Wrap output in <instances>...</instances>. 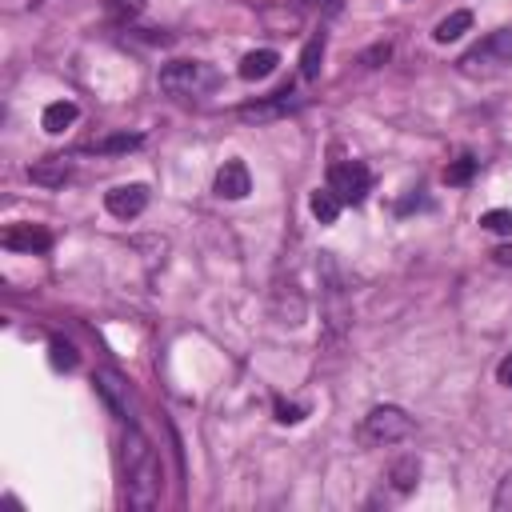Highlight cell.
<instances>
[{
	"label": "cell",
	"mask_w": 512,
	"mask_h": 512,
	"mask_svg": "<svg viewBox=\"0 0 512 512\" xmlns=\"http://www.w3.org/2000/svg\"><path fill=\"white\" fill-rule=\"evenodd\" d=\"M492 508H496V512H512V472L500 476V484H496V492H492Z\"/></svg>",
	"instance_id": "7402d4cb"
},
{
	"label": "cell",
	"mask_w": 512,
	"mask_h": 512,
	"mask_svg": "<svg viewBox=\"0 0 512 512\" xmlns=\"http://www.w3.org/2000/svg\"><path fill=\"white\" fill-rule=\"evenodd\" d=\"M276 64H280V52L276 48H256V52H248L240 60V76L244 80H264V76L276 72Z\"/></svg>",
	"instance_id": "7c38bea8"
},
{
	"label": "cell",
	"mask_w": 512,
	"mask_h": 512,
	"mask_svg": "<svg viewBox=\"0 0 512 512\" xmlns=\"http://www.w3.org/2000/svg\"><path fill=\"white\" fill-rule=\"evenodd\" d=\"M512 64V28H496L488 32L484 40H476L460 60H456V72L460 76H472V80H484V76H496Z\"/></svg>",
	"instance_id": "3957f363"
},
{
	"label": "cell",
	"mask_w": 512,
	"mask_h": 512,
	"mask_svg": "<svg viewBox=\"0 0 512 512\" xmlns=\"http://www.w3.org/2000/svg\"><path fill=\"white\" fill-rule=\"evenodd\" d=\"M0 244L8 252H44V248H52V232L40 224H8Z\"/></svg>",
	"instance_id": "9c48e42d"
},
{
	"label": "cell",
	"mask_w": 512,
	"mask_h": 512,
	"mask_svg": "<svg viewBox=\"0 0 512 512\" xmlns=\"http://www.w3.org/2000/svg\"><path fill=\"white\" fill-rule=\"evenodd\" d=\"M492 256H496V264H508V268H512V240H508V244H500Z\"/></svg>",
	"instance_id": "484cf974"
},
{
	"label": "cell",
	"mask_w": 512,
	"mask_h": 512,
	"mask_svg": "<svg viewBox=\"0 0 512 512\" xmlns=\"http://www.w3.org/2000/svg\"><path fill=\"white\" fill-rule=\"evenodd\" d=\"M104 208L120 220H132L148 208V188L144 184H116L112 192H104Z\"/></svg>",
	"instance_id": "52a82bcc"
},
{
	"label": "cell",
	"mask_w": 512,
	"mask_h": 512,
	"mask_svg": "<svg viewBox=\"0 0 512 512\" xmlns=\"http://www.w3.org/2000/svg\"><path fill=\"white\" fill-rule=\"evenodd\" d=\"M48 352H52V368H76V348H72V344L52 340Z\"/></svg>",
	"instance_id": "44dd1931"
},
{
	"label": "cell",
	"mask_w": 512,
	"mask_h": 512,
	"mask_svg": "<svg viewBox=\"0 0 512 512\" xmlns=\"http://www.w3.org/2000/svg\"><path fill=\"white\" fill-rule=\"evenodd\" d=\"M220 84V72L204 60H172L160 68V92L172 100H200Z\"/></svg>",
	"instance_id": "7a4b0ae2"
},
{
	"label": "cell",
	"mask_w": 512,
	"mask_h": 512,
	"mask_svg": "<svg viewBox=\"0 0 512 512\" xmlns=\"http://www.w3.org/2000/svg\"><path fill=\"white\" fill-rule=\"evenodd\" d=\"M300 416H304V408H300V404H284V400L276 396V420H280V424H296Z\"/></svg>",
	"instance_id": "603a6c76"
},
{
	"label": "cell",
	"mask_w": 512,
	"mask_h": 512,
	"mask_svg": "<svg viewBox=\"0 0 512 512\" xmlns=\"http://www.w3.org/2000/svg\"><path fill=\"white\" fill-rule=\"evenodd\" d=\"M76 116H80V108H76L72 100H56V104L44 108V128H48V132H64Z\"/></svg>",
	"instance_id": "2e32d148"
},
{
	"label": "cell",
	"mask_w": 512,
	"mask_h": 512,
	"mask_svg": "<svg viewBox=\"0 0 512 512\" xmlns=\"http://www.w3.org/2000/svg\"><path fill=\"white\" fill-rule=\"evenodd\" d=\"M68 176H72V168H68V160H64V156H52V160H36V164H28V180H32V184H44V188H60Z\"/></svg>",
	"instance_id": "8fae6325"
},
{
	"label": "cell",
	"mask_w": 512,
	"mask_h": 512,
	"mask_svg": "<svg viewBox=\"0 0 512 512\" xmlns=\"http://www.w3.org/2000/svg\"><path fill=\"white\" fill-rule=\"evenodd\" d=\"M476 164H480V160L460 156V160H452V164L444 168V180H448V184H468V180L476 176Z\"/></svg>",
	"instance_id": "ffe728a7"
},
{
	"label": "cell",
	"mask_w": 512,
	"mask_h": 512,
	"mask_svg": "<svg viewBox=\"0 0 512 512\" xmlns=\"http://www.w3.org/2000/svg\"><path fill=\"white\" fill-rule=\"evenodd\" d=\"M480 228L484 232H496V236H508L512 232V208H488L480 216Z\"/></svg>",
	"instance_id": "d6986e66"
},
{
	"label": "cell",
	"mask_w": 512,
	"mask_h": 512,
	"mask_svg": "<svg viewBox=\"0 0 512 512\" xmlns=\"http://www.w3.org/2000/svg\"><path fill=\"white\" fill-rule=\"evenodd\" d=\"M300 100L292 96V88H280V92H272V96H264V100H252V104H240V120H276V116H284V112H292Z\"/></svg>",
	"instance_id": "30bf717a"
},
{
	"label": "cell",
	"mask_w": 512,
	"mask_h": 512,
	"mask_svg": "<svg viewBox=\"0 0 512 512\" xmlns=\"http://www.w3.org/2000/svg\"><path fill=\"white\" fill-rule=\"evenodd\" d=\"M212 188H216V196H224V200H244V196L252 192V176H248L244 160H224V164L216 168Z\"/></svg>",
	"instance_id": "ba28073f"
},
{
	"label": "cell",
	"mask_w": 512,
	"mask_h": 512,
	"mask_svg": "<svg viewBox=\"0 0 512 512\" xmlns=\"http://www.w3.org/2000/svg\"><path fill=\"white\" fill-rule=\"evenodd\" d=\"M320 60H324V32H316V36L308 40L304 56H300V72H304V80H316V76H320Z\"/></svg>",
	"instance_id": "e0dca14e"
},
{
	"label": "cell",
	"mask_w": 512,
	"mask_h": 512,
	"mask_svg": "<svg viewBox=\"0 0 512 512\" xmlns=\"http://www.w3.org/2000/svg\"><path fill=\"white\" fill-rule=\"evenodd\" d=\"M496 380H500L504 388H512V352H508V356L496 364Z\"/></svg>",
	"instance_id": "d4e9b609"
},
{
	"label": "cell",
	"mask_w": 512,
	"mask_h": 512,
	"mask_svg": "<svg viewBox=\"0 0 512 512\" xmlns=\"http://www.w3.org/2000/svg\"><path fill=\"white\" fill-rule=\"evenodd\" d=\"M108 4H112V12H116V16H128V20L144 8V0H108Z\"/></svg>",
	"instance_id": "cb8c5ba5"
},
{
	"label": "cell",
	"mask_w": 512,
	"mask_h": 512,
	"mask_svg": "<svg viewBox=\"0 0 512 512\" xmlns=\"http://www.w3.org/2000/svg\"><path fill=\"white\" fill-rule=\"evenodd\" d=\"M120 472H124V504L136 512L156 508L164 476H160L156 448L148 444V436L136 424H128L120 436Z\"/></svg>",
	"instance_id": "6da1fadb"
},
{
	"label": "cell",
	"mask_w": 512,
	"mask_h": 512,
	"mask_svg": "<svg viewBox=\"0 0 512 512\" xmlns=\"http://www.w3.org/2000/svg\"><path fill=\"white\" fill-rule=\"evenodd\" d=\"M412 416L396 404H376L364 420H360V440L372 444V448H388V444H400L412 436Z\"/></svg>",
	"instance_id": "277c9868"
},
{
	"label": "cell",
	"mask_w": 512,
	"mask_h": 512,
	"mask_svg": "<svg viewBox=\"0 0 512 512\" xmlns=\"http://www.w3.org/2000/svg\"><path fill=\"white\" fill-rule=\"evenodd\" d=\"M388 480H392V488H396L400 496H408V492L416 488V480H420V460H416V456H400V460L388 468Z\"/></svg>",
	"instance_id": "9a60e30c"
},
{
	"label": "cell",
	"mask_w": 512,
	"mask_h": 512,
	"mask_svg": "<svg viewBox=\"0 0 512 512\" xmlns=\"http://www.w3.org/2000/svg\"><path fill=\"white\" fill-rule=\"evenodd\" d=\"M468 28H472V12L460 8V12H448V16L432 28V40H436V44H448V40H460Z\"/></svg>",
	"instance_id": "5bb4252c"
},
{
	"label": "cell",
	"mask_w": 512,
	"mask_h": 512,
	"mask_svg": "<svg viewBox=\"0 0 512 512\" xmlns=\"http://www.w3.org/2000/svg\"><path fill=\"white\" fill-rule=\"evenodd\" d=\"M308 208H312V216L320 220V224H336V216H340V208H344V200L324 184V188H316L312 196H308Z\"/></svg>",
	"instance_id": "4fadbf2b"
},
{
	"label": "cell",
	"mask_w": 512,
	"mask_h": 512,
	"mask_svg": "<svg viewBox=\"0 0 512 512\" xmlns=\"http://www.w3.org/2000/svg\"><path fill=\"white\" fill-rule=\"evenodd\" d=\"M328 188L344 200V204H360L372 188V172L360 164V160H336L328 168Z\"/></svg>",
	"instance_id": "5b68a950"
},
{
	"label": "cell",
	"mask_w": 512,
	"mask_h": 512,
	"mask_svg": "<svg viewBox=\"0 0 512 512\" xmlns=\"http://www.w3.org/2000/svg\"><path fill=\"white\" fill-rule=\"evenodd\" d=\"M96 392L104 396V404H108L124 424H136V404H132V392H128V384H124L120 372L100 368V372H96Z\"/></svg>",
	"instance_id": "8992f818"
},
{
	"label": "cell",
	"mask_w": 512,
	"mask_h": 512,
	"mask_svg": "<svg viewBox=\"0 0 512 512\" xmlns=\"http://www.w3.org/2000/svg\"><path fill=\"white\" fill-rule=\"evenodd\" d=\"M144 144V136L140 132H120V136H104V140H96L92 144V152H132V148H140Z\"/></svg>",
	"instance_id": "ac0fdd59"
}]
</instances>
